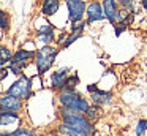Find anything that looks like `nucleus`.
<instances>
[{"label": "nucleus", "mask_w": 147, "mask_h": 136, "mask_svg": "<svg viewBox=\"0 0 147 136\" xmlns=\"http://www.w3.org/2000/svg\"><path fill=\"white\" fill-rule=\"evenodd\" d=\"M55 136H63V135H55Z\"/></svg>", "instance_id": "nucleus-29"}, {"label": "nucleus", "mask_w": 147, "mask_h": 136, "mask_svg": "<svg viewBox=\"0 0 147 136\" xmlns=\"http://www.w3.org/2000/svg\"><path fill=\"white\" fill-rule=\"evenodd\" d=\"M78 84H79V76H78V74H73V76L68 74V78H67V84H65V87H71V89H74Z\"/></svg>", "instance_id": "nucleus-23"}, {"label": "nucleus", "mask_w": 147, "mask_h": 136, "mask_svg": "<svg viewBox=\"0 0 147 136\" xmlns=\"http://www.w3.org/2000/svg\"><path fill=\"white\" fill-rule=\"evenodd\" d=\"M59 131L63 136H84V135H81L79 131H76L74 128H71L70 125H67V123H62V125L59 127Z\"/></svg>", "instance_id": "nucleus-19"}, {"label": "nucleus", "mask_w": 147, "mask_h": 136, "mask_svg": "<svg viewBox=\"0 0 147 136\" xmlns=\"http://www.w3.org/2000/svg\"><path fill=\"white\" fill-rule=\"evenodd\" d=\"M90 98H92V103L93 104L105 106V104L111 103L112 92H106V90H100V89H96L95 92H92V93H90Z\"/></svg>", "instance_id": "nucleus-12"}, {"label": "nucleus", "mask_w": 147, "mask_h": 136, "mask_svg": "<svg viewBox=\"0 0 147 136\" xmlns=\"http://www.w3.org/2000/svg\"><path fill=\"white\" fill-rule=\"evenodd\" d=\"M141 2V6H142L144 9H147V0H139Z\"/></svg>", "instance_id": "nucleus-27"}, {"label": "nucleus", "mask_w": 147, "mask_h": 136, "mask_svg": "<svg viewBox=\"0 0 147 136\" xmlns=\"http://www.w3.org/2000/svg\"><path fill=\"white\" fill-rule=\"evenodd\" d=\"M60 114H62L63 123L70 125L71 128H74L76 131H79L81 135L92 136L93 133H95V127H93L92 120L86 117V114L78 112V111L70 109V108H63V109L60 111Z\"/></svg>", "instance_id": "nucleus-1"}, {"label": "nucleus", "mask_w": 147, "mask_h": 136, "mask_svg": "<svg viewBox=\"0 0 147 136\" xmlns=\"http://www.w3.org/2000/svg\"><path fill=\"white\" fill-rule=\"evenodd\" d=\"M10 14H8L7 11H3V9H0V30L3 32H8L10 30Z\"/></svg>", "instance_id": "nucleus-18"}, {"label": "nucleus", "mask_w": 147, "mask_h": 136, "mask_svg": "<svg viewBox=\"0 0 147 136\" xmlns=\"http://www.w3.org/2000/svg\"><path fill=\"white\" fill-rule=\"evenodd\" d=\"M59 54V47L52 46V44H45L35 52V65L38 74H46L49 70L52 68L55 62V57Z\"/></svg>", "instance_id": "nucleus-3"}, {"label": "nucleus", "mask_w": 147, "mask_h": 136, "mask_svg": "<svg viewBox=\"0 0 147 136\" xmlns=\"http://www.w3.org/2000/svg\"><path fill=\"white\" fill-rule=\"evenodd\" d=\"M11 135H13V136H33L32 133L29 131V130H24V128H19V130H16V131H13Z\"/></svg>", "instance_id": "nucleus-24"}, {"label": "nucleus", "mask_w": 147, "mask_h": 136, "mask_svg": "<svg viewBox=\"0 0 147 136\" xmlns=\"http://www.w3.org/2000/svg\"><path fill=\"white\" fill-rule=\"evenodd\" d=\"M115 2H117V3H120V0H115Z\"/></svg>", "instance_id": "nucleus-28"}, {"label": "nucleus", "mask_w": 147, "mask_h": 136, "mask_svg": "<svg viewBox=\"0 0 147 136\" xmlns=\"http://www.w3.org/2000/svg\"><path fill=\"white\" fill-rule=\"evenodd\" d=\"M96 89H98V85H96V84H90V85H87V92H90V93H92V92H95Z\"/></svg>", "instance_id": "nucleus-26"}, {"label": "nucleus", "mask_w": 147, "mask_h": 136, "mask_svg": "<svg viewBox=\"0 0 147 136\" xmlns=\"http://www.w3.org/2000/svg\"><path fill=\"white\" fill-rule=\"evenodd\" d=\"M101 6H103V13H105V18L108 19L111 24H115L119 19V3L115 0H101Z\"/></svg>", "instance_id": "nucleus-8"}, {"label": "nucleus", "mask_w": 147, "mask_h": 136, "mask_svg": "<svg viewBox=\"0 0 147 136\" xmlns=\"http://www.w3.org/2000/svg\"><path fill=\"white\" fill-rule=\"evenodd\" d=\"M86 16H87V24H93V22H100L105 19V13H103L101 2L98 0H92L90 3H87L86 6Z\"/></svg>", "instance_id": "nucleus-6"}, {"label": "nucleus", "mask_w": 147, "mask_h": 136, "mask_svg": "<svg viewBox=\"0 0 147 136\" xmlns=\"http://www.w3.org/2000/svg\"><path fill=\"white\" fill-rule=\"evenodd\" d=\"M84 114H86V117H87V119L95 120V119H98V117H100L101 111H100V106H98V104H93V106H89V109H87Z\"/></svg>", "instance_id": "nucleus-20"}, {"label": "nucleus", "mask_w": 147, "mask_h": 136, "mask_svg": "<svg viewBox=\"0 0 147 136\" xmlns=\"http://www.w3.org/2000/svg\"><path fill=\"white\" fill-rule=\"evenodd\" d=\"M11 57H13V52H11L10 47L5 46V44H0V65H8L11 62Z\"/></svg>", "instance_id": "nucleus-15"}, {"label": "nucleus", "mask_w": 147, "mask_h": 136, "mask_svg": "<svg viewBox=\"0 0 147 136\" xmlns=\"http://www.w3.org/2000/svg\"><path fill=\"white\" fill-rule=\"evenodd\" d=\"M36 38L40 41H43L45 44H52L55 40V32H54V27L51 24H45L43 27H40L36 30Z\"/></svg>", "instance_id": "nucleus-11"}, {"label": "nucleus", "mask_w": 147, "mask_h": 136, "mask_svg": "<svg viewBox=\"0 0 147 136\" xmlns=\"http://www.w3.org/2000/svg\"><path fill=\"white\" fill-rule=\"evenodd\" d=\"M70 74V70L68 68H59L55 71H52L51 74V87L54 90H62L67 84V78Z\"/></svg>", "instance_id": "nucleus-9"}, {"label": "nucleus", "mask_w": 147, "mask_h": 136, "mask_svg": "<svg viewBox=\"0 0 147 136\" xmlns=\"http://www.w3.org/2000/svg\"><path fill=\"white\" fill-rule=\"evenodd\" d=\"M81 37H82V33H81V32H71V33H67L65 40L62 41V49H67V47L71 46V44H73L76 40H79Z\"/></svg>", "instance_id": "nucleus-16"}, {"label": "nucleus", "mask_w": 147, "mask_h": 136, "mask_svg": "<svg viewBox=\"0 0 147 136\" xmlns=\"http://www.w3.org/2000/svg\"><path fill=\"white\" fill-rule=\"evenodd\" d=\"M19 120V114L13 111H5L0 108V125H10Z\"/></svg>", "instance_id": "nucleus-14"}, {"label": "nucleus", "mask_w": 147, "mask_h": 136, "mask_svg": "<svg viewBox=\"0 0 147 136\" xmlns=\"http://www.w3.org/2000/svg\"><path fill=\"white\" fill-rule=\"evenodd\" d=\"M7 93L13 95V97H18L21 100H29L30 97H33V90H32V79L27 78V76L21 74L18 81H14L13 84L8 87Z\"/></svg>", "instance_id": "nucleus-4"}, {"label": "nucleus", "mask_w": 147, "mask_h": 136, "mask_svg": "<svg viewBox=\"0 0 147 136\" xmlns=\"http://www.w3.org/2000/svg\"><path fill=\"white\" fill-rule=\"evenodd\" d=\"M35 59V51H27V49H18L16 52H13V57H11V63H16V65H21L26 68V65L30 62V60Z\"/></svg>", "instance_id": "nucleus-10"}, {"label": "nucleus", "mask_w": 147, "mask_h": 136, "mask_svg": "<svg viewBox=\"0 0 147 136\" xmlns=\"http://www.w3.org/2000/svg\"><path fill=\"white\" fill-rule=\"evenodd\" d=\"M87 25V21H78V22H71V32H81L84 33V28Z\"/></svg>", "instance_id": "nucleus-21"}, {"label": "nucleus", "mask_w": 147, "mask_h": 136, "mask_svg": "<svg viewBox=\"0 0 147 136\" xmlns=\"http://www.w3.org/2000/svg\"><path fill=\"white\" fill-rule=\"evenodd\" d=\"M59 101L63 108H70V109H74L78 112H86L89 109L90 103L89 100H86L84 97H81V93H78L74 89L71 87H63L62 90H59Z\"/></svg>", "instance_id": "nucleus-2"}, {"label": "nucleus", "mask_w": 147, "mask_h": 136, "mask_svg": "<svg viewBox=\"0 0 147 136\" xmlns=\"http://www.w3.org/2000/svg\"><path fill=\"white\" fill-rule=\"evenodd\" d=\"M22 100L18 97H13L10 93H5L0 97V108L5 111H13V112H19L22 109Z\"/></svg>", "instance_id": "nucleus-7"}, {"label": "nucleus", "mask_w": 147, "mask_h": 136, "mask_svg": "<svg viewBox=\"0 0 147 136\" xmlns=\"http://www.w3.org/2000/svg\"><path fill=\"white\" fill-rule=\"evenodd\" d=\"M68 8V19L70 22H78L82 21L86 16V6L87 3L84 0H65Z\"/></svg>", "instance_id": "nucleus-5"}, {"label": "nucleus", "mask_w": 147, "mask_h": 136, "mask_svg": "<svg viewBox=\"0 0 147 136\" xmlns=\"http://www.w3.org/2000/svg\"><path fill=\"white\" fill-rule=\"evenodd\" d=\"M8 73H10V71H8L7 66H2V65H0V81H3V79L8 76Z\"/></svg>", "instance_id": "nucleus-25"}, {"label": "nucleus", "mask_w": 147, "mask_h": 136, "mask_svg": "<svg viewBox=\"0 0 147 136\" xmlns=\"http://www.w3.org/2000/svg\"><path fill=\"white\" fill-rule=\"evenodd\" d=\"M60 8V0H43L41 3V14L49 18V16H54L55 13Z\"/></svg>", "instance_id": "nucleus-13"}, {"label": "nucleus", "mask_w": 147, "mask_h": 136, "mask_svg": "<svg viewBox=\"0 0 147 136\" xmlns=\"http://www.w3.org/2000/svg\"><path fill=\"white\" fill-rule=\"evenodd\" d=\"M147 130V119H141L136 125V135L138 136H142Z\"/></svg>", "instance_id": "nucleus-22"}, {"label": "nucleus", "mask_w": 147, "mask_h": 136, "mask_svg": "<svg viewBox=\"0 0 147 136\" xmlns=\"http://www.w3.org/2000/svg\"><path fill=\"white\" fill-rule=\"evenodd\" d=\"M119 5L125 9V11H130L133 14H136L138 11V0H120Z\"/></svg>", "instance_id": "nucleus-17"}]
</instances>
